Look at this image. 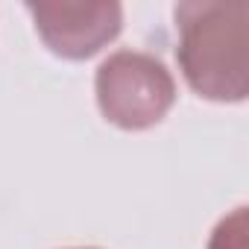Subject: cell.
Wrapping results in <instances>:
<instances>
[{"label": "cell", "mask_w": 249, "mask_h": 249, "mask_svg": "<svg viewBox=\"0 0 249 249\" xmlns=\"http://www.w3.org/2000/svg\"><path fill=\"white\" fill-rule=\"evenodd\" d=\"M176 59L188 85L217 103H237L249 91V3L191 0L176 6Z\"/></svg>", "instance_id": "obj_1"}, {"label": "cell", "mask_w": 249, "mask_h": 249, "mask_svg": "<svg viewBox=\"0 0 249 249\" xmlns=\"http://www.w3.org/2000/svg\"><path fill=\"white\" fill-rule=\"evenodd\" d=\"M103 117L120 129H150L176 103L173 73L144 50H114L94 79Z\"/></svg>", "instance_id": "obj_2"}, {"label": "cell", "mask_w": 249, "mask_h": 249, "mask_svg": "<svg viewBox=\"0 0 249 249\" xmlns=\"http://www.w3.org/2000/svg\"><path fill=\"white\" fill-rule=\"evenodd\" d=\"M44 44L65 59H88L117 38L123 27L120 3H82V0H56V3H27Z\"/></svg>", "instance_id": "obj_3"}, {"label": "cell", "mask_w": 249, "mask_h": 249, "mask_svg": "<svg viewBox=\"0 0 249 249\" xmlns=\"http://www.w3.org/2000/svg\"><path fill=\"white\" fill-rule=\"evenodd\" d=\"M208 249H249V223H246V208H234L229 217L217 223L211 231Z\"/></svg>", "instance_id": "obj_4"}]
</instances>
